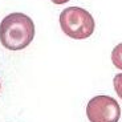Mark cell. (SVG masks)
I'll use <instances>...</instances> for the list:
<instances>
[{
    "label": "cell",
    "mask_w": 122,
    "mask_h": 122,
    "mask_svg": "<svg viewBox=\"0 0 122 122\" xmlns=\"http://www.w3.org/2000/svg\"><path fill=\"white\" fill-rule=\"evenodd\" d=\"M35 37V24L25 13L15 12L5 16L0 24V43L9 51L27 48Z\"/></svg>",
    "instance_id": "cell-1"
},
{
    "label": "cell",
    "mask_w": 122,
    "mask_h": 122,
    "mask_svg": "<svg viewBox=\"0 0 122 122\" xmlns=\"http://www.w3.org/2000/svg\"><path fill=\"white\" fill-rule=\"evenodd\" d=\"M60 27L66 36L74 40H85L94 32V19L81 7H69L60 13Z\"/></svg>",
    "instance_id": "cell-2"
},
{
    "label": "cell",
    "mask_w": 122,
    "mask_h": 122,
    "mask_svg": "<svg viewBox=\"0 0 122 122\" xmlns=\"http://www.w3.org/2000/svg\"><path fill=\"white\" fill-rule=\"evenodd\" d=\"M86 116L90 122H118L121 107L110 96H96L88 102Z\"/></svg>",
    "instance_id": "cell-3"
},
{
    "label": "cell",
    "mask_w": 122,
    "mask_h": 122,
    "mask_svg": "<svg viewBox=\"0 0 122 122\" xmlns=\"http://www.w3.org/2000/svg\"><path fill=\"white\" fill-rule=\"evenodd\" d=\"M112 62L116 68L122 70V43L118 44L112 52Z\"/></svg>",
    "instance_id": "cell-4"
},
{
    "label": "cell",
    "mask_w": 122,
    "mask_h": 122,
    "mask_svg": "<svg viewBox=\"0 0 122 122\" xmlns=\"http://www.w3.org/2000/svg\"><path fill=\"white\" fill-rule=\"evenodd\" d=\"M113 85H114V90L118 94V97L122 100V73H118L114 76L113 80Z\"/></svg>",
    "instance_id": "cell-5"
},
{
    "label": "cell",
    "mask_w": 122,
    "mask_h": 122,
    "mask_svg": "<svg viewBox=\"0 0 122 122\" xmlns=\"http://www.w3.org/2000/svg\"><path fill=\"white\" fill-rule=\"evenodd\" d=\"M69 0H52V3H55V4H65V3H68Z\"/></svg>",
    "instance_id": "cell-6"
}]
</instances>
